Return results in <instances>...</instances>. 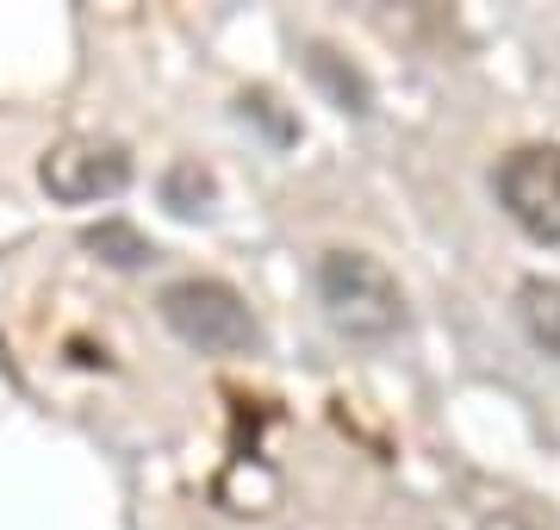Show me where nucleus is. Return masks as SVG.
<instances>
[{
  "instance_id": "nucleus-1",
  "label": "nucleus",
  "mask_w": 560,
  "mask_h": 530,
  "mask_svg": "<svg viewBox=\"0 0 560 530\" xmlns=\"http://www.w3.org/2000/svg\"><path fill=\"white\" fill-rule=\"evenodd\" d=\"M312 281H318L324 319H330L342 337H355V344H386V337H399L405 293H399V281H393V268H386L381 256L337 244V250L318 256Z\"/></svg>"
},
{
  "instance_id": "nucleus-2",
  "label": "nucleus",
  "mask_w": 560,
  "mask_h": 530,
  "mask_svg": "<svg viewBox=\"0 0 560 530\" xmlns=\"http://www.w3.org/2000/svg\"><path fill=\"white\" fill-rule=\"evenodd\" d=\"M162 325L175 331L187 349H206V356H243V349L261 344L256 312L243 307V293L231 281H212V275H187V281L162 287Z\"/></svg>"
},
{
  "instance_id": "nucleus-3",
  "label": "nucleus",
  "mask_w": 560,
  "mask_h": 530,
  "mask_svg": "<svg viewBox=\"0 0 560 530\" xmlns=\"http://www.w3.org/2000/svg\"><path fill=\"white\" fill-rule=\"evenodd\" d=\"M492 194L517 231L536 244H560V143H517L492 169Z\"/></svg>"
},
{
  "instance_id": "nucleus-4",
  "label": "nucleus",
  "mask_w": 560,
  "mask_h": 530,
  "mask_svg": "<svg viewBox=\"0 0 560 530\" xmlns=\"http://www.w3.org/2000/svg\"><path fill=\"white\" fill-rule=\"evenodd\" d=\"M38 182H44V194L62 200V206H94V200L125 194L131 157H125V143H113V138H62V143L44 150Z\"/></svg>"
},
{
  "instance_id": "nucleus-5",
  "label": "nucleus",
  "mask_w": 560,
  "mask_h": 530,
  "mask_svg": "<svg viewBox=\"0 0 560 530\" xmlns=\"http://www.w3.org/2000/svg\"><path fill=\"white\" fill-rule=\"evenodd\" d=\"M517 325H523V337H529L541 356H555L560 362V281L529 275V281L517 287Z\"/></svg>"
},
{
  "instance_id": "nucleus-6",
  "label": "nucleus",
  "mask_w": 560,
  "mask_h": 530,
  "mask_svg": "<svg viewBox=\"0 0 560 530\" xmlns=\"http://www.w3.org/2000/svg\"><path fill=\"white\" fill-rule=\"evenodd\" d=\"M81 244L94 250L101 263H113V268H150L162 256L150 238H143L138 224H125V219H101V224H88L81 231Z\"/></svg>"
},
{
  "instance_id": "nucleus-7",
  "label": "nucleus",
  "mask_w": 560,
  "mask_h": 530,
  "mask_svg": "<svg viewBox=\"0 0 560 530\" xmlns=\"http://www.w3.org/2000/svg\"><path fill=\"white\" fill-rule=\"evenodd\" d=\"M162 200L175 206L180 219H194V212H206V200H212V175H206V169H194V163H175V169H168Z\"/></svg>"
},
{
  "instance_id": "nucleus-8",
  "label": "nucleus",
  "mask_w": 560,
  "mask_h": 530,
  "mask_svg": "<svg viewBox=\"0 0 560 530\" xmlns=\"http://www.w3.org/2000/svg\"><path fill=\"white\" fill-rule=\"evenodd\" d=\"M312 76H324V82L337 88V101H342V113H368V88H361V76H342L337 62H330V50H312Z\"/></svg>"
}]
</instances>
